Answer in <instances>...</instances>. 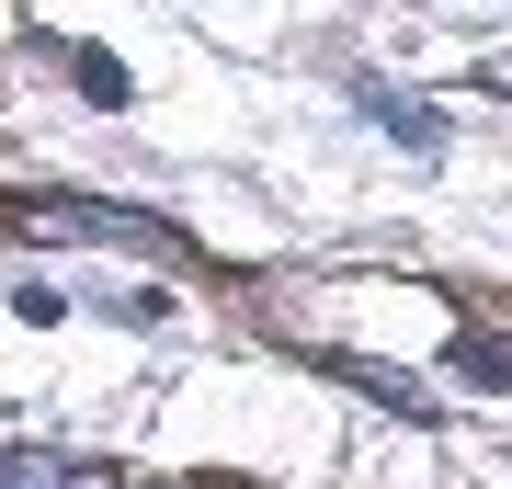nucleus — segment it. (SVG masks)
Masks as SVG:
<instances>
[{
    "instance_id": "obj_6",
    "label": "nucleus",
    "mask_w": 512,
    "mask_h": 489,
    "mask_svg": "<svg viewBox=\"0 0 512 489\" xmlns=\"http://www.w3.org/2000/svg\"><path fill=\"white\" fill-rule=\"evenodd\" d=\"M478 91H512V57H478Z\"/></svg>"
},
{
    "instance_id": "obj_3",
    "label": "nucleus",
    "mask_w": 512,
    "mask_h": 489,
    "mask_svg": "<svg viewBox=\"0 0 512 489\" xmlns=\"http://www.w3.org/2000/svg\"><path fill=\"white\" fill-rule=\"evenodd\" d=\"M80 467L69 455H46V444H0V489H69Z\"/></svg>"
},
{
    "instance_id": "obj_5",
    "label": "nucleus",
    "mask_w": 512,
    "mask_h": 489,
    "mask_svg": "<svg viewBox=\"0 0 512 489\" xmlns=\"http://www.w3.org/2000/svg\"><path fill=\"white\" fill-rule=\"evenodd\" d=\"M69 80H80V103H126V69H114L103 46H80V57H69Z\"/></svg>"
},
{
    "instance_id": "obj_2",
    "label": "nucleus",
    "mask_w": 512,
    "mask_h": 489,
    "mask_svg": "<svg viewBox=\"0 0 512 489\" xmlns=\"http://www.w3.org/2000/svg\"><path fill=\"white\" fill-rule=\"evenodd\" d=\"M353 103H365V114H376V126L399 137V148H433V137H444V114L421 103V91H387V80H353Z\"/></svg>"
},
{
    "instance_id": "obj_7",
    "label": "nucleus",
    "mask_w": 512,
    "mask_h": 489,
    "mask_svg": "<svg viewBox=\"0 0 512 489\" xmlns=\"http://www.w3.org/2000/svg\"><path fill=\"white\" fill-rule=\"evenodd\" d=\"M69 489H126V478H103V467H80V478H69Z\"/></svg>"
},
{
    "instance_id": "obj_4",
    "label": "nucleus",
    "mask_w": 512,
    "mask_h": 489,
    "mask_svg": "<svg viewBox=\"0 0 512 489\" xmlns=\"http://www.w3.org/2000/svg\"><path fill=\"white\" fill-rule=\"evenodd\" d=\"M456 376H467V387H512V342L467 330V342H456Z\"/></svg>"
},
{
    "instance_id": "obj_1",
    "label": "nucleus",
    "mask_w": 512,
    "mask_h": 489,
    "mask_svg": "<svg viewBox=\"0 0 512 489\" xmlns=\"http://www.w3.org/2000/svg\"><path fill=\"white\" fill-rule=\"evenodd\" d=\"M23 228H46V239H148V251L183 262V239H171L160 217H137V205H92V194H23Z\"/></svg>"
}]
</instances>
